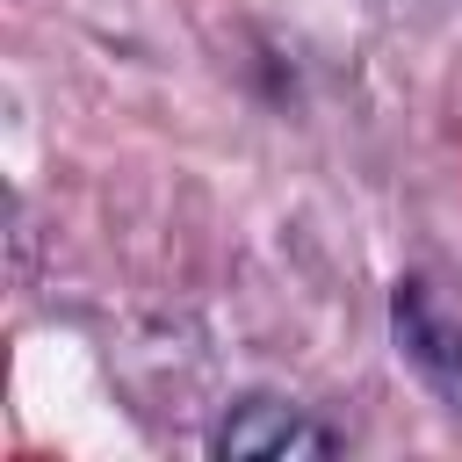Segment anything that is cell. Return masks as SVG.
<instances>
[{
  "mask_svg": "<svg viewBox=\"0 0 462 462\" xmlns=\"http://www.w3.org/2000/svg\"><path fill=\"white\" fill-rule=\"evenodd\" d=\"M339 448H346L339 426H325V419H310L303 404L267 397V390L231 397V411H224L217 433H209V455H224V462H325V455H339Z\"/></svg>",
  "mask_w": 462,
  "mask_h": 462,
  "instance_id": "obj_2",
  "label": "cell"
},
{
  "mask_svg": "<svg viewBox=\"0 0 462 462\" xmlns=\"http://www.w3.org/2000/svg\"><path fill=\"white\" fill-rule=\"evenodd\" d=\"M390 339H397V361L433 390V404L462 419V310L426 274H404L390 289Z\"/></svg>",
  "mask_w": 462,
  "mask_h": 462,
  "instance_id": "obj_1",
  "label": "cell"
}]
</instances>
